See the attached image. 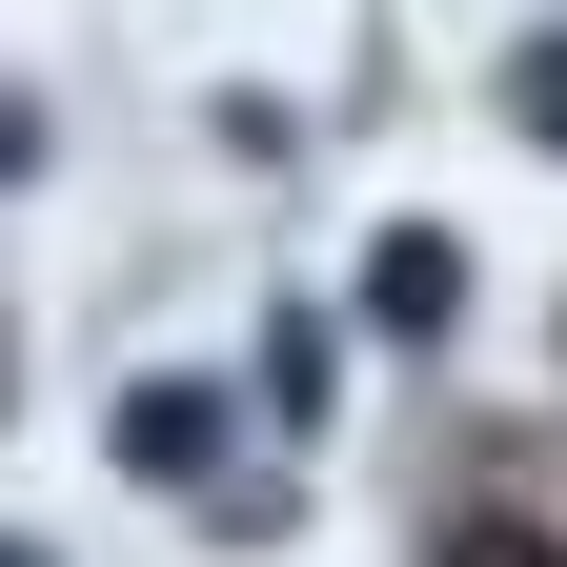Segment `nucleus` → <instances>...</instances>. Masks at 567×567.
I'll return each instance as SVG.
<instances>
[{"label":"nucleus","mask_w":567,"mask_h":567,"mask_svg":"<svg viewBox=\"0 0 567 567\" xmlns=\"http://www.w3.org/2000/svg\"><path fill=\"white\" fill-rule=\"evenodd\" d=\"M365 324H385V344H446V324H466V244H446V224L365 244Z\"/></svg>","instance_id":"obj_1"},{"label":"nucleus","mask_w":567,"mask_h":567,"mask_svg":"<svg viewBox=\"0 0 567 567\" xmlns=\"http://www.w3.org/2000/svg\"><path fill=\"white\" fill-rule=\"evenodd\" d=\"M203 446H224V405H203V385H142V405H122V466H142V486H183Z\"/></svg>","instance_id":"obj_2"},{"label":"nucleus","mask_w":567,"mask_h":567,"mask_svg":"<svg viewBox=\"0 0 567 567\" xmlns=\"http://www.w3.org/2000/svg\"><path fill=\"white\" fill-rule=\"evenodd\" d=\"M507 102H527V122H547V142H567V41H547V61H527V82H507Z\"/></svg>","instance_id":"obj_3"},{"label":"nucleus","mask_w":567,"mask_h":567,"mask_svg":"<svg viewBox=\"0 0 567 567\" xmlns=\"http://www.w3.org/2000/svg\"><path fill=\"white\" fill-rule=\"evenodd\" d=\"M0 567H61V547H0Z\"/></svg>","instance_id":"obj_4"}]
</instances>
